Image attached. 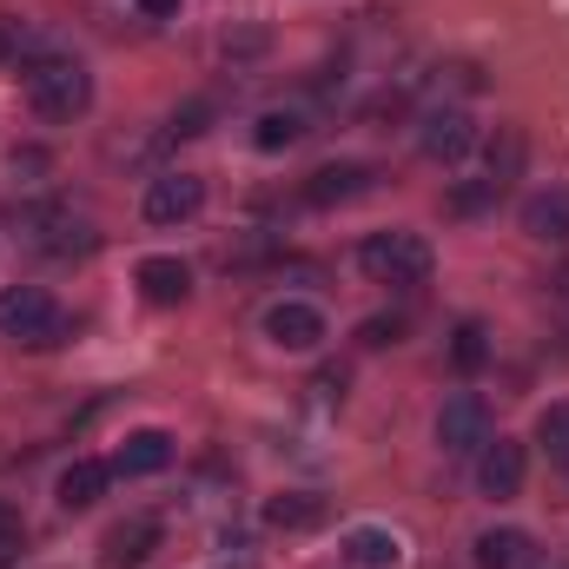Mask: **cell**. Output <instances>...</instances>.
<instances>
[{
	"label": "cell",
	"instance_id": "5",
	"mask_svg": "<svg viewBox=\"0 0 569 569\" xmlns=\"http://www.w3.org/2000/svg\"><path fill=\"white\" fill-rule=\"evenodd\" d=\"M378 186V172L365 166V159H331V166H318V172H305V186H298V199L311 206V212H331V206H351V199H365Z\"/></svg>",
	"mask_w": 569,
	"mask_h": 569
},
{
	"label": "cell",
	"instance_id": "20",
	"mask_svg": "<svg viewBox=\"0 0 569 569\" xmlns=\"http://www.w3.org/2000/svg\"><path fill=\"white\" fill-rule=\"evenodd\" d=\"M311 133L305 127V113H291V107H272V113H259V127H252V146L259 152H284V146H298Z\"/></svg>",
	"mask_w": 569,
	"mask_h": 569
},
{
	"label": "cell",
	"instance_id": "17",
	"mask_svg": "<svg viewBox=\"0 0 569 569\" xmlns=\"http://www.w3.org/2000/svg\"><path fill=\"white\" fill-rule=\"evenodd\" d=\"M523 152H530V140H523V127H497L490 133V146H483V179H497V186H510L517 172H523Z\"/></svg>",
	"mask_w": 569,
	"mask_h": 569
},
{
	"label": "cell",
	"instance_id": "24",
	"mask_svg": "<svg viewBox=\"0 0 569 569\" xmlns=\"http://www.w3.org/2000/svg\"><path fill=\"white\" fill-rule=\"evenodd\" d=\"M398 338H405V311H378V318L358 325V345H365V351H385V345H398Z\"/></svg>",
	"mask_w": 569,
	"mask_h": 569
},
{
	"label": "cell",
	"instance_id": "2",
	"mask_svg": "<svg viewBox=\"0 0 569 569\" xmlns=\"http://www.w3.org/2000/svg\"><path fill=\"white\" fill-rule=\"evenodd\" d=\"M430 239L425 232H371L358 246V272L371 284H391V291H418L430 279Z\"/></svg>",
	"mask_w": 569,
	"mask_h": 569
},
{
	"label": "cell",
	"instance_id": "28",
	"mask_svg": "<svg viewBox=\"0 0 569 569\" xmlns=\"http://www.w3.org/2000/svg\"><path fill=\"white\" fill-rule=\"evenodd\" d=\"M13 543H20V510L0 503V550H13Z\"/></svg>",
	"mask_w": 569,
	"mask_h": 569
},
{
	"label": "cell",
	"instance_id": "18",
	"mask_svg": "<svg viewBox=\"0 0 569 569\" xmlns=\"http://www.w3.org/2000/svg\"><path fill=\"white\" fill-rule=\"evenodd\" d=\"M497 199H503L497 179H457V186L443 192V212H450V219H483V212H497Z\"/></svg>",
	"mask_w": 569,
	"mask_h": 569
},
{
	"label": "cell",
	"instance_id": "16",
	"mask_svg": "<svg viewBox=\"0 0 569 569\" xmlns=\"http://www.w3.org/2000/svg\"><path fill=\"white\" fill-rule=\"evenodd\" d=\"M325 517H331V503H325L318 490H284V497L266 503V523H272V530H318Z\"/></svg>",
	"mask_w": 569,
	"mask_h": 569
},
{
	"label": "cell",
	"instance_id": "27",
	"mask_svg": "<svg viewBox=\"0 0 569 569\" xmlns=\"http://www.w3.org/2000/svg\"><path fill=\"white\" fill-rule=\"evenodd\" d=\"M311 391H318L325 405H331V398H345V365H325V371L311 378Z\"/></svg>",
	"mask_w": 569,
	"mask_h": 569
},
{
	"label": "cell",
	"instance_id": "9",
	"mask_svg": "<svg viewBox=\"0 0 569 569\" xmlns=\"http://www.w3.org/2000/svg\"><path fill=\"white\" fill-rule=\"evenodd\" d=\"M418 146H425V159H437V166H457V159H470L477 127H470L463 107H437L425 120V133H418Z\"/></svg>",
	"mask_w": 569,
	"mask_h": 569
},
{
	"label": "cell",
	"instance_id": "15",
	"mask_svg": "<svg viewBox=\"0 0 569 569\" xmlns=\"http://www.w3.org/2000/svg\"><path fill=\"white\" fill-rule=\"evenodd\" d=\"M172 463V437L166 430H133L120 450H113V477H152Z\"/></svg>",
	"mask_w": 569,
	"mask_h": 569
},
{
	"label": "cell",
	"instance_id": "3",
	"mask_svg": "<svg viewBox=\"0 0 569 569\" xmlns=\"http://www.w3.org/2000/svg\"><path fill=\"white\" fill-rule=\"evenodd\" d=\"M0 338L33 345V351L60 345V338H67V318H60L53 291H47V284H7V291H0Z\"/></svg>",
	"mask_w": 569,
	"mask_h": 569
},
{
	"label": "cell",
	"instance_id": "4",
	"mask_svg": "<svg viewBox=\"0 0 569 569\" xmlns=\"http://www.w3.org/2000/svg\"><path fill=\"white\" fill-rule=\"evenodd\" d=\"M490 437H497V430H490V405H483V391H457V398H443V411H437V443H443V457H477Z\"/></svg>",
	"mask_w": 569,
	"mask_h": 569
},
{
	"label": "cell",
	"instance_id": "14",
	"mask_svg": "<svg viewBox=\"0 0 569 569\" xmlns=\"http://www.w3.org/2000/svg\"><path fill=\"white\" fill-rule=\"evenodd\" d=\"M470 563L477 569H530L537 563V543H530V530H483L470 543Z\"/></svg>",
	"mask_w": 569,
	"mask_h": 569
},
{
	"label": "cell",
	"instance_id": "8",
	"mask_svg": "<svg viewBox=\"0 0 569 569\" xmlns=\"http://www.w3.org/2000/svg\"><path fill=\"white\" fill-rule=\"evenodd\" d=\"M266 338H272L279 351H318L331 331H325V311H318V305H305V298H279V305L266 311Z\"/></svg>",
	"mask_w": 569,
	"mask_h": 569
},
{
	"label": "cell",
	"instance_id": "19",
	"mask_svg": "<svg viewBox=\"0 0 569 569\" xmlns=\"http://www.w3.org/2000/svg\"><path fill=\"white\" fill-rule=\"evenodd\" d=\"M483 365H490V331H483L477 318H463V325L450 331V371H457V378H477Z\"/></svg>",
	"mask_w": 569,
	"mask_h": 569
},
{
	"label": "cell",
	"instance_id": "7",
	"mask_svg": "<svg viewBox=\"0 0 569 569\" xmlns=\"http://www.w3.org/2000/svg\"><path fill=\"white\" fill-rule=\"evenodd\" d=\"M523 470H530V457H523L517 437H490V443L477 450V490H483L490 503H510V497L523 490Z\"/></svg>",
	"mask_w": 569,
	"mask_h": 569
},
{
	"label": "cell",
	"instance_id": "25",
	"mask_svg": "<svg viewBox=\"0 0 569 569\" xmlns=\"http://www.w3.org/2000/svg\"><path fill=\"white\" fill-rule=\"evenodd\" d=\"M206 120H212V100H186V107L172 113L166 140H192V133H206Z\"/></svg>",
	"mask_w": 569,
	"mask_h": 569
},
{
	"label": "cell",
	"instance_id": "26",
	"mask_svg": "<svg viewBox=\"0 0 569 569\" xmlns=\"http://www.w3.org/2000/svg\"><path fill=\"white\" fill-rule=\"evenodd\" d=\"M405 107H411V100H405V87H391V93H378V100L365 107V120H371V127H385V120H405Z\"/></svg>",
	"mask_w": 569,
	"mask_h": 569
},
{
	"label": "cell",
	"instance_id": "1",
	"mask_svg": "<svg viewBox=\"0 0 569 569\" xmlns=\"http://www.w3.org/2000/svg\"><path fill=\"white\" fill-rule=\"evenodd\" d=\"M20 80H27V107L47 127H67V120H80L93 107V73L80 60H67V53H33L20 67Z\"/></svg>",
	"mask_w": 569,
	"mask_h": 569
},
{
	"label": "cell",
	"instance_id": "30",
	"mask_svg": "<svg viewBox=\"0 0 569 569\" xmlns=\"http://www.w3.org/2000/svg\"><path fill=\"white\" fill-rule=\"evenodd\" d=\"M140 13H146V20H172V13H179V0H140Z\"/></svg>",
	"mask_w": 569,
	"mask_h": 569
},
{
	"label": "cell",
	"instance_id": "12",
	"mask_svg": "<svg viewBox=\"0 0 569 569\" xmlns=\"http://www.w3.org/2000/svg\"><path fill=\"white\" fill-rule=\"evenodd\" d=\"M100 550H107V557H100L107 569H140L146 557L159 550V523H152V517H133V523H113Z\"/></svg>",
	"mask_w": 569,
	"mask_h": 569
},
{
	"label": "cell",
	"instance_id": "23",
	"mask_svg": "<svg viewBox=\"0 0 569 569\" xmlns=\"http://www.w3.org/2000/svg\"><path fill=\"white\" fill-rule=\"evenodd\" d=\"M27 60H33V33H27V20L0 13V67H27Z\"/></svg>",
	"mask_w": 569,
	"mask_h": 569
},
{
	"label": "cell",
	"instance_id": "29",
	"mask_svg": "<svg viewBox=\"0 0 569 569\" xmlns=\"http://www.w3.org/2000/svg\"><path fill=\"white\" fill-rule=\"evenodd\" d=\"M40 166H47L40 146H13V172H40Z\"/></svg>",
	"mask_w": 569,
	"mask_h": 569
},
{
	"label": "cell",
	"instance_id": "11",
	"mask_svg": "<svg viewBox=\"0 0 569 569\" xmlns=\"http://www.w3.org/2000/svg\"><path fill=\"white\" fill-rule=\"evenodd\" d=\"M107 483H113V463H100V457H73V463L60 470L53 497H60V510H93V503L107 497Z\"/></svg>",
	"mask_w": 569,
	"mask_h": 569
},
{
	"label": "cell",
	"instance_id": "6",
	"mask_svg": "<svg viewBox=\"0 0 569 569\" xmlns=\"http://www.w3.org/2000/svg\"><path fill=\"white\" fill-rule=\"evenodd\" d=\"M140 212H146V226H186V219H199L206 212V179L199 172H159L146 186Z\"/></svg>",
	"mask_w": 569,
	"mask_h": 569
},
{
	"label": "cell",
	"instance_id": "10",
	"mask_svg": "<svg viewBox=\"0 0 569 569\" xmlns=\"http://www.w3.org/2000/svg\"><path fill=\"white\" fill-rule=\"evenodd\" d=\"M523 232L537 246H569V186H543L523 199Z\"/></svg>",
	"mask_w": 569,
	"mask_h": 569
},
{
	"label": "cell",
	"instance_id": "13",
	"mask_svg": "<svg viewBox=\"0 0 569 569\" xmlns=\"http://www.w3.org/2000/svg\"><path fill=\"white\" fill-rule=\"evenodd\" d=\"M140 298L146 305H186L192 298V266L186 259H140Z\"/></svg>",
	"mask_w": 569,
	"mask_h": 569
},
{
	"label": "cell",
	"instance_id": "21",
	"mask_svg": "<svg viewBox=\"0 0 569 569\" xmlns=\"http://www.w3.org/2000/svg\"><path fill=\"white\" fill-rule=\"evenodd\" d=\"M345 557H351L358 569H391V563H398V537L365 523V530H351V537H345Z\"/></svg>",
	"mask_w": 569,
	"mask_h": 569
},
{
	"label": "cell",
	"instance_id": "22",
	"mask_svg": "<svg viewBox=\"0 0 569 569\" xmlns=\"http://www.w3.org/2000/svg\"><path fill=\"white\" fill-rule=\"evenodd\" d=\"M537 443L550 450V463H563L569 470V405H550V411L537 418Z\"/></svg>",
	"mask_w": 569,
	"mask_h": 569
}]
</instances>
